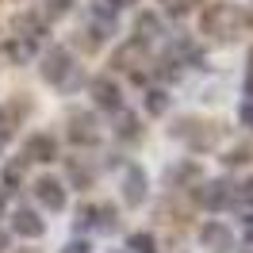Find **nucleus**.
<instances>
[{"mask_svg":"<svg viewBox=\"0 0 253 253\" xmlns=\"http://www.w3.org/2000/svg\"><path fill=\"white\" fill-rule=\"evenodd\" d=\"M238 200H242L246 207H253V176L246 180V184H242V188H238Z\"/></svg>","mask_w":253,"mask_h":253,"instance_id":"32","label":"nucleus"},{"mask_svg":"<svg viewBox=\"0 0 253 253\" xmlns=\"http://www.w3.org/2000/svg\"><path fill=\"white\" fill-rule=\"evenodd\" d=\"M12 27H16V39H27V42H35V46L46 39V19L35 16V12H19Z\"/></svg>","mask_w":253,"mask_h":253,"instance_id":"12","label":"nucleus"},{"mask_svg":"<svg viewBox=\"0 0 253 253\" xmlns=\"http://www.w3.org/2000/svg\"><path fill=\"white\" fill-rule=\"evenodd\" d=\"M238 119H242L246 130H253V104H242V108H238Z\"/></svg>","mask_w":253,"mask_h":253,"instance_id":"31","label":"nucleus"},{"mask_svg":"<svg viewBox=\"0 0 253 253\" xmlns=\"http://www.w3.org/2000/svg\"><path fill=\"white\" fill-rule=\"evenodd\" d=\"M65 134H69V142H73V146H96V142H100V126H96V119L88 115V111H73Z\"/></svg>","mask_w":253,"mask_h":253,"instance_id":"5","label":"nucleus"},{"mask_svg":"<svg viewBox=\"0 0 253 253\" xmlns=\"http://www.w3.org/2000/svg\"><path fill=\"white\" fill-rule=\"evenodd\" d=\"M35 42H27V39H16V35H12V39H8V42H4V54H8V62L12 65H27L35 58Z\"/></svg>","mask_w":253,"mask_h":253,"instance_id":"15","label":"nucleus"},{"mask_svg":"<svg viewBox=\"0 0 253 253\" xmlns=\"http://www.w3.org/2000/svg\"><path fill=\"white\" fill-rule=\"evenodd\" d=\"M115 134H119V138H123V142H134V138H138V134H142V126H138V115H134V111H115Z\"/></svg>","mask_w":253,"mask_h":253,"instance_id":"16","label":"nucleus"},{"mask_svg":"<svg viewBox=\"0 0 253 253\" xmlns=\"http://www.w3.org/2000/svg\"><path fill=\"white\" fill-rule=\"evenodd\" d=\"M250 23H253V16L246 8H238V4H207L204 16H200V31L219 39V42H234L238 35L250 31Z\"/></svg>","mask_w":253,"mask_h":253,"instance_id":"1","label":"nucleus"},{"mask_svg":"<svg viewBox=\"0 0 253 253\" xmlns=\"http://www.w3.org/2000/svg\"><path fill=\"white\" fill-rule=\"evenodd\" d=\"M35 200L46 211H65V184L54 180V176H39L35 180Z\"/></svg>","mask_w":253,"mask_h":253,"instance_id":"8","label":"nucleus"},{"mask_svg":"<svg viewBox=\"0 0 253 253\" xmlns=\"http://www.w3.org/2000/svg\"><path fill=\"white\" fill-rule=\"evenodd\" d=\"M77 0H46V12H42V19H62L69 16V8H73Z\"/></svg>","mask_w":253,"mask_h":253,"instance_id":"27","label":"nucleus"},{"mask_svg":"<svg viewBox=\"0 0 253 253\" xmlns=\"http://www.w3.org/2000/svg\"><path fill=\"white\" fill-rule=\"evenodd\" d=\"M196 176H200V169H196L192 161H180V165H173V169H169V184H173V188H180L184 180H196Z\"/></svg>","mask_w":253,"mask_h":253,"instance_id":"24","label":"nucleus"},{"mask_svg":"<svg viewBox=\"0 0 253 253\" xmlns=\"http://www.w3.org/2000/svg\"><path fill=\"white\" fill-rule=\"evenodd\" d=\"M58 158V142H54V134H31L27 142H23V161H39V165H50V161Z\"/></svg>","mask_w":253,"mask_h":253,"instance_id":"9","label":"nucleus"},{"mask_svg":"<svg viewBox=\"0 0 253 253\" xmlns=\"http://www.w3.org/2000/svg\"><path fill=\"white\" fill-rule=\"evenodd\" d=\"M126 253H158V238L150 230H134L126 238Z\"/></svg>","mask_w":253,"mask_h":253,"instance_id":"20","label":"nucleus"},{"mask_svg":"<svg viewBox=\"0 0 253 253\" xmlns=\"http://www.w3.org/2000/svg\"><path fill=\"white\" fill-rule=\"evenodd\" d=\"M62 253H92V246L84 242V238H73V242H65Z\"/></svg>","mask_w":253,"mask_h":253,"instance_id":"30","label":"nucleus"},{"mask_svg":"<svg viewBox=\"0 0 253 253\" xmlns=\"http://www.w3.org/2000/svg\"><path fill=\"white\" fill-rule=\"evenodd\" d=\"M12 230H16L19 238H42V234H46V222L39 219V211L19 207L16 215H12Z\"/></svg>","mask_w":253,"mask_h":253,"instance_id":"14","label":"nucleus"},{"mask_svg":"<svg viewBox=\"0 0 253 253\" xmlns=\"http://www.w3.org/2000/svg\"><path fill=\"white\" fill-rule=\"evenodd\" d=\"M146 62H150V50H146V42H138V39L123 42V46L111 54V69H115V73H130V81H138V84L146 81Z\"/></svg>","mask_w":253,"mask_h":253,"instance_id":"3","label":"nucleus"},{"mask_svg":"<svg viewBox=\"0 0 253 253\" xmlns=\"http://www.w3.org/2000/svg\"><path fill=\"white\" fill-rule=\"evenodd\" d=\"M4 207H8V196L0 192V219H4Z\"/></svg>","mask_w":253,"mask_h":253,"instance_id":"34","label":"nucleus"},{"mask_svg":"<svg viewBox=\"0 0 253 253\" xmlns=\"http://www.w3.org/2000/svg\"><path fill=\"white\" fill-rule=\"evenodd\" d=\"M42 81L58 84V88H77L84 81V73H81V65H73V54L65 46H50L42 54Z\"/></svg>","mask_w":253,"mask_h":253,"instance_id":"2","label":"nucleus"},{"mask_svg":"<svg viewBox=\"0 0 253 253\" xmlns=\"http://www.w3.org/2000/svg\"><path fill=\"white\" fill-rule=\"evenodd\" d=\"M222 161H226V165H246V161H253V146H234Z\"/></svg>","mask_w":253,"mask_h":253,"instance_id":"29","label":"nucleus"},{"mask_svg":"<svg viewBox=\"0 0 253 253\" xmlns=\"http://www.w3.org/2000/svg\"><path fill=\"white\" fill-rule=\"evenodd\" d=\"M169 104H173V96L165 92V88H150V92H146V111H150V115H165Z\"/></svg>","mask_w":253,"mask_h":253,"instance_id":"21","label":"nucleus"},{"mask_svg":"<svg viewBox=\"0 0 253 253\" xmlns=\"http://www.w3.org/2000/svg\"><path fill=\"white\" fill-rule=\"evenodd\" d=\"M23 173H27V161H23V158L8 161V169H4V184H8V188H16V184H23Z\"/></svg>","mask_w":253,"mask_h":253,"instance_id":"25","label":"nucleus"},{"mask_svg":"<svg viewBox=\"0 0 253 253\" xmlns=\"http://www.w3.org/2000/svg\"><path fill=\"white\" fill-rule=\"evenodd\" d=\"M0 150H4V142H0Z\"/></svg>","mask_w":253,"mask_h":253,"instance_id":"37","label":"nucleus"},{"mask_svg":"<svg viewBox=\"0 0 253 253\" xmlns=\"http://www.w3.org/2000/svg\"><path fill=\"white\" fill-rule=\"evenodd\" d=\"M73 226H77V230H92V226H96V207H92V204L77 207V219H73Z\"/></svg>","mask_w":253,"mask_h":253,"instance_id":"28","label":"nucleus"},{"mask_svg":"<svg viewBox=\"0 0 253 253\" xmlns=\"http://www.w3.org/2000/svg\"><path fill=\"white\" fill-rule=\"evenodd\" d=\"M196 200H200L207 211H222V207L234 204V188H230L226 180H207V184H200Z\"/></svg>","mask_w":253,"mask_h":253,"instance_id":"6","label":"nucleus"},{"mask_svg":"<svg viewBox=\"0 0 253 253\" xmlns=\"http://www.w3.org/2000/svg\"><path fill=\"white\" fill-rule=\"evenodd\" d=\"M173 134L180 138V142H188L192 150H211V146L219 142V126L215 123H200V119H180V123L173 126Z\"/></svg>","mask_w":253,"mask_h":253,"instance_id":"4","label":"nucleus"},{"mask_svg":"<svg viewBox=\"0 0 253 253\" xmlns=\"http://www.w3.org/2000/svg\"><path fill=\"white\" fill-rule=\"evenodd\" d=\"M92 100H96V108H104V111H119L123 108V96H119V84L111 81V73L92 77Z\"/></svg>","mask_w":253,"mask_h":253,"instance_id":"10","label":"nucleus"},{"mask_svg":"<svg viewBox=\"0 0 253 253\" xmlns=\"http://www.w3.org/2000/svg\"><path fill=\"white\" fill-rule=\"evenodd\" d=\"M158 4H161V8H165L173 19H180V16H188V12H196L200 4H207V0H158Z\"/></svg>","mask_w":253,"mask_h":253,"instance_id":"23","label":"nucleus"},{"mask_svg":"<svg viewBox=\"0 0 253 253\" xmlns=\"http://www.w3.org/2000/svg\"><path fill=\"white\" fill-rule=\"evenodd\" d=\"M19 253H35V250H19Z\"/></svg>","mask_w":253,"mask_h":253,"instance_id":"36","label":"nucleus"},{"mask_svg":"<svg viewBox=\"0 0 253 253\" xmlns=\"http://www.w3.org/2000/svg\"><path fill=\"white\" fill-rule=\"evenodd\" d=\"M65 169H69V180H73L77 188H92V180H96V169L88 165V161H77V158H69V161H65Z\"/></svg>","mask_w":253,"mask_h":253,"instance_id":"18","label":"nucleus"},{"mask_svg":"<svg viewBox=\"0 0 253 253\" xmlns=\"http://www.w3.org/2000/svg\"><path fill=\"white\" fill-rule=\"evenodd\" d=\"M19 111H27V104H0V142H8L19 126Z\"/></svg>","mask_w":253,"mask_h":253,"instance_id":"17","label":"nucleus"},{"mask_svg":"<svg viewBox=\"0 0 253 253\" xmlns=\"http://www.w3.org/2000/svg\"><path fill=\"white\" fill-rule=\"evenodd\" d=\"M96 226H100V230H115V226H119V211L111 204L96 207Z\"/></svg>","mask_w":253,"mask_h":253,"instance_id":"26","label":"nucleus"},{"mask_svg":"<svg viewBox=\"0 0 253 253\" xmlns=\"http://www.w3.org/2000/svg\"><path fill=\"white\" fill-rule=\"evenodd\" d=\"M123 4H126V0H92V19H108V23H115V16H119Z\"/></svg>","mask_w":253,"mask_h":253,"instance_id":"22","label":"nucleus"},{"mask_svg":"<svg viewBox=\"0 0 253 253\" xmlns=\"http://www.w3.org/2000/svg\"><path fill=\"white\" fill-rule=\"evenodd\" d=\"M134 31H138V42H150V39L161 35V19L154 12H142V16L134 19Z\"/></svg>","mask_w":253,"mask_h":253,"instance_id":"19","label":"nucleus"},{"mask_svg":"<svg viewBox=\"0 0 253 253\" xmlns=\"http://www.w3.org/2000/svg\"><path fill=\"white\" fill-rule=\"evenodd\" d=\"M146 192H150V180H146V173L138 169V165H130V169L123 173V200H126L130 207H138V204L146 200Z\"/></svg>","mask_w":253,"mask_h":253,"instance_id":"13","label":"nucleus"},{"mask_svg":"<svg viewBox=\"0 0 253 253\" xmlns=\"http://www.w3.org/2000/svg\"><path fill=\"white\" fill-rule=\"evenodd\" d=\"M4 246H8V238H4V234H0V250H4Z\"/></svg>","mask_w":253,"mask_h":253,"instance_id":"35","label":"nucleus"},{"mask_svg":"<svg viewBox=\"0 0 253 253\" xmlns=\"http://www.w3.org/2000/svg\"><path fill=\"white\" fill-rule=\"evenodd\" d=\"M242 88H246V96H250V104H253V69L246 73V84H242Z\"/></svg>","mask_w":253,"mask_h":253,"instance_id":"33","label":"nucleus"},{"mask_svg":"<svg viewBox=\"0 0 253 253\" xmlns=\"http://www.w3.org/2000/svg\"><path fill=\"white\" fill-rule=\"evenodd\" d=\"M108 35H115V23H108V19H92L84 31H77V46L84 50V54H92V50L104 46Z\"/></svg>","mask_w":253,"mask_h":253,"instance_id":"11","label":"nucleus"},{"mask_svg":"<svg viewBox=\"0 0 253 253\" xmlns=\"http://www.w3.org/2000/svg\"><path fill=\"white\" fill-rule=\"evenodd\" d=\"M200 246L211 253H230L234 250V234H230V226H222V222H204L200 226Z\"/></svg>","mask_w":253,"mask_h":253,"instance_id":"7","label":"nucleus"}]
</instances>
